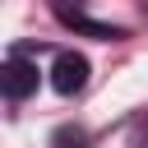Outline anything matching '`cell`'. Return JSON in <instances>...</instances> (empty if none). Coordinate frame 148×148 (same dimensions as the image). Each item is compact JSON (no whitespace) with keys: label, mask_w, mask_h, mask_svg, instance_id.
<instances>
[{"label":"cell","mask_w":148,"mask_h":148,"mask_svg":"<svg viewBox=\"0 0 148 148\" xmlns=\"http://www.w3.org/2000/svg\"><path fill=\"white\" fill-rule=\"evenodd\" d=\"M51 148H88V130L83 125H60L51 134Z\"/></svg>","instance_id":"cell-4"},{"label":"cell","mask_w":148,"mask_h":148,"mask_svg":"<svg viewBox=\"0 0 148 148\" xmlns=\"http://www.w3.org/2000/svg\"><path fill=\"white\" fill-rule=\"evenodd\" d=\"M51 14H56L65 28H74V32H83V37H97V42H120V37H125V28L92 18L79 0H51Z\"/></svg>","instance_id":"cell-1"},{"label":"cell","mask_w":148,"mask_h":148,"mask_svg":"<svg viewBox=\"0 0 148 148\" xmlns=\"http://www.w3.org/2000/svg\"><path fill=\"white\" fill-rule=\"evenodd\" d=\"M83 83H88V60L79 51H60L51 65V88L60 97H74V92H83Z\"/></svg>","instance_id":"cell-3"},{"label":"cell","mask_w":148,"mask_h":148,"mask_svg":"<svg viewBox=\"0 0 148 148\" xmlns=\"http://www.w3.org/2000/svg\"><path fill=\"white\" fill-rule=\"evenodd\" d=\"M139 148H148V120H143V139H139Z\"/></svg>","instance_id":"cell-5"},{"label":"cell","mask_w":148,"mask_h":148,"mask_svg":"<svg viewBox=\"0 0 148 148\" xmlns=\"http://www.w3.org/2000/svg\"><path fill=\"white\" fill-rule=\"evenodd\" d=\"M37 83H42L37 65H32L23 51H9L5 65H0V88H5V97H9V102H23V97L37 92Z\"/></svg>","instance_id":"cell-2"}]
</instances>
